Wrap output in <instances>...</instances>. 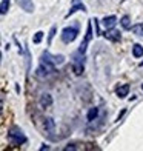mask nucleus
<instances>
[{
	"instance_id": "nucleus-8",
	"label": "nucleus",
	"mask_w": 143,
	"mask_h": 151,
	"mask_svg": "<svg viewBox=\"0 0 143 151\" xmlns=\"http://www.w3.org/2000/svg\"><path fill=\"white\" fill-rule=\"evenodd\" d=\"M115 23H117V17H115V16L105 17V19H103V22H102V25L105 26V29H111V28H114Z\"/></svg>"
},
{
	"instance_id": "nucleus-5",
	"label": "nucleus",
	"mask_w": 143,
	"mask_h": 151,
	"mask_svg": "<svg viewBox=\"0 0 143 151\" xmlns=\"http://www.w3.org/2000/svg\"><path fill=\"white\" fill-rule=\"evenodd\" d=\"M103 36H105V39H108V40H112V42H119V40L122 39V36H120V32L119 31H115V29H106L105 32H103Z\"/></svg>"
},
{
	"instance_id": "nucleus-21",
	"label": "nucleus",
	"mask_w": 143,
	"mask_h": 151,
	"mask_svg": "<svg viewBox=\"0 0 143 151\" xmlns=\"http://www.w3.org/2000/svg\"><path fill=\"white\" fill-rule=\"evenodd\" d=\"M142 90H143V85H142Z\"/></svg>"
},
{
	"instance_id": "nucleus-11",
	"label": "nucleus",
	"mask_w": 143,
	"mask_h": 151,
	"mask_svg": "<svg viewBox=\"0 0 143 151\" xmlns=\"http://www.w3.org/2000/svg\"><path fill=\"white\" fill-rule=\"evenodd\" d=\"M132 56L135 59H139V57L143 56V46L142 45H134L132 46Z\"/></svg>"
},
{
	"instance_id": "nucleus-20",
	"label": "nucleus",
	"mask_w": 143,
	"mask_h": 151,
	"mask_svg": "<svg viewBox=\"0 0 143 151\" xmlns=\"http://www.w3.org/2000/svg\"><path fill=\"white\" fill-rule=\"evenodd\" d=\"M0 59H2V52H0Z\"/></svg>"
},
{
	"instance_id": "nucleus-12",
	"label": "nucleus",
	"mask_w": 143,
	"mask_h": 151,
	"mask_svg": "<svg viewBox=\"0 0 143 151\" xmlns=\"http://www.w3.org/2000/svg\"><path fill=\"white\" fill-rule=\"evenodd\" d=\"M99 116V108H91L89 111H88V120L89 122H92V120H95V117Z\"/></svg>"
},
{
	"instance_id": "nucleus-16",
	"label": "nucleus",
	"mask_w": 143,
	"mask_h": 151,
	"mask_svg": "<svg viewBox=\"0 0 143 151\" xmlns=\"http://www.w3.org/2000/svg\"><path fill=\"white\" fill-rule=\"evenodd\" d=\"M79 9H82V11H85V6H83V5H76V6H72V8L69 9V12H68V14H66V17H69V16H72L74 12H76V11H79Z\"/></svg>"
},
{
	"instance_id": "nucleus-18",
	"label": "nucleus",
	"mask_w": 143,
	"mask_h": 151,
	"mask_svg": "<svg viewBox=\"0 0 143 151\" xmlns=\"http://www.w3.org/2000/svg\"><path fill=\"white\" fill-rule=\"evenodd\" d=\"M56 26H52V28H51V31H49V36H48V43H49L51 45V42H52V39H54V34H56Z\"/></svg>"
},
{
	"instance_id": "nucleus-15",
	"label": "nucleus",
	"mask_w": 143,
	"mask_h": 151,
	"mask_svg": "<svg viewBox=\"0 0 143 151\" xmlns=\"http://www.w3.org/2000/svg\"><path fill=\"white\" fill-rule=\"evenodd\" d=\"M122 26H123V28L125 29H129V28H131V19H129V16H123V17H122Z\"/></svg>"
},
{
	"instance_id": "nucleus-9",
	"label": "nucleus",
	"mask_w": 143,
	"mask_h": 151,
	"mask_svg": "<svg viewBox=\"0 0 143 151\" xmlns=\"http://www.w3.org/2000/svg\"><path fill=\"white\" fill-rule=\"evenodd\" d=\"M43 128H45V131L52 133L54 128H56V123H54V120H52L51 117H46V119L43 120Z\"/></svg>"
},
{
	"instance_id": "nucleus-6",
	"label": "nucleus",
	"mask_w": 143,
	"mask_h": 151,
	"mask_svg": "<svg viewBox=\"0 0 143 151\" xmlns=\"http://www.w3.org/2000/svg\"><path fill=\"white\" fill-rule=\"evenodd\" d=\"M17 3H19L20 8H22L23 11H26V12H32L34 11L32 0H17Z\"/></svg>"
},
{
	"instance_id": "nucleus-1",
	"label": "nucleus",
	"mask_w": 143,
	"mask_h": 151,
	"mask_svg": "<svg viewBox=\"0 0 143 151\" xmlns=\"http://www.w3.org/2000/svg\"><path fill=\"white\" fill-rule=\"evenodd\" d=\"M8 139L11 143H14V145H23V143L28 142L26 139V136L23 134V131L20 129L19 127H12L8 133Z\"/></svg>"
},
{
	"instance_id": "nucleus-4",
	"label": "nucleus",
	"mask_w": 143,
	"mask_h": 151,
	"mask_svg": "<svg viewBox=\"0 0 143 151\" xmlns=\"http://www.w3.org/2000/svg\"><path fill=\"white\" fill-rule=\"evenodd\" d=\"M91 37H92V25H91V22H89V23H88V29H86V37H85V40H83V43H82L80 48H79V52H80V54H85L86 46H88V43H89Z\"/></svg>"
},
{
	"instance_id": "nucleus-19",
	"label": "nucleus",
	"mask_w": 143,
	"mask_h": 151,
	"mask_svg": "<svg viewBox=\"0 0 143 151\" xmlns=\"http://www.w3.org/2000/svg\"><path fill=\"white\" fill-rule=\"evenodd\" d=\"M2 109H3V99L0 97V114H2Z\"/></svg>"
},
{
	"instance_id": "nucleus-14",
	"label": "nucleus",
	"mask_w": 143,
	"mask_h": 151,
	"mask_svg": "<svg viewBox=\"0 0 143 151\" xmlns=\"http://www.w3.org/2000/svg\"><path fill=\"white\" fill-rule=\"evenodd\" d=\"M129 29H132V32H134V34H137V36H142V37H143V23L134 25L132 28H129Z\"/></svg>"
},
{
	"instance_id": "nucleus-2",
	"label": "nucleus",
	"mask_w": 143,
	"mask_h": 151,
	"mask_svg": "<svg viewBox=\"0 0 143 151\" xmlns=\"http://www.w3.org/2000/svg\"><path fill=\"white\" fill-rule=\"evenodd\" d=\"M77 34H79V29L74 28V26L65 28V29L62 31V40H63L65 43H71V42H74V40H76Z\"/></svg>"
},
{
	"instance_id": "nucleus-13",
	"label": "nucleus",
	"mask_w": 143,
	"mask_h": 151,
	"mask_svg": "<svg viewBox=\"0 0 143 151\" xmlns=\"http://www.w3.org/2000/svg\"><path fill=\"white\" fill-rule=\"evenodd\" d=\"M9 9V0H2L0 3V14H6Z\"/></svg>"
},
{
	"instance_id": "nucleus-10",
	"label": "nucleus",
	"mask_w": 143,
	"mask_h": 151,
	"mask_svg": "<svg viewBox=\"0 0 143 151\" xmlns=\"http://www.w3.org/2000/svg\"><path fill=\"white\" fill-rule=\"evenodd\" d=\"M128 93H129V85L128 83H125V85H122V86L117 88V96H119V97H122V99L126 97Z\"/></svg>"
},
{
	"instance_id": "nucleus-3",
	"label": "nucleus",
	"mask_w": 143,
	"mask_h": 151,
	"mask_svg": "<svg viewBox=\"0 0 143 151\" xmlns=\"http://www.w3.org/2000/svg\"><path fill=\"white\" fill-rule=\"evenodd\" d=\"M42 60H46V62H51L52 65H60L65 62V57L63 56H51L48 51H45L42 54Z\"/></svg>"
},
{
	"instance_id": "nucleus-7",
	"label": "nucleus",
	"mask_w": 143,
	"mask_h": 151,
	"mask_svg": "<svg viewBox=\"0 0 143 151\" xmlns=\"http://www.w3.org/2000/svg\"><path fill=\"white\" fill-rule=\"evenodd\" d=\"M40 105H42V108H49L52 105V96L48 93L42 94L40 96Z\"/></svg>"
},
{
	"instance_id": "nucleus-17",
	"label": "nucleus",
	"mask_w": 143,
	"mask_h": 151,
	"mask_svg": "<svg viewBox=\"0 0 143 151\" xmlns=\"http://www.w3.org/2000/svg\"><path fill=\"white\" fill-rule=\"evenodd\" d=\"M42 39H43V32L39 31V32H36V36H34L32 42H34V43H40V42H42Z\"/></svg>"
}]
</instances>
